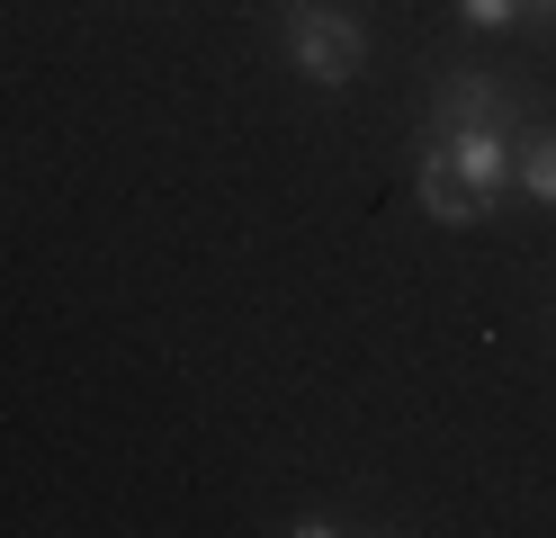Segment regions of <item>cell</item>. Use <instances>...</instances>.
Wrapping results in <instances>:
<instances>
[{
    "instance_id": "obj_8",
    "label": "cell",
    "mask_w": 556,
    "mask_h": 538,
    "mask_svg": "<svg viewBox=\"0 0 556 538\" xmlns=\"http://www.w3.org/2000/svg\"><path fill=\"white\" fill-rule=\"evenodd\" d=\"M530 18H556V0H530Z\"/></svg>"
},
{
    "instance_id": "obj_1",
    "label": "cell",
    "mask_w": 556,
    "mask_h": 538,
    "mask_svg": "<svg viewBox=\"0 0 556 538\" xmlns=\"http://www.w3.org/2000/svg\"><path fill=\"white\" fill-rule=\"evenodd\" d=\"M278 46H288L305 90H351L377 54V36L359 18V0H278Z\"/></svg>"
},
{
    "instance_id": "obj_5",
    "label": "cell",
    "mask_w": 556,
    "mask_h": 538,
    "mask_svg": "<svg viewBox=\"0 0 556 538\" xmlns=\"http://www.w3.org/2000/svg\"><path fill=\"white\" fill-rule=\"evenodd\" d=\"M511 189L539 215H556V126H520L511 135Z\"/></svg>"
},
{
    "instance_id": "obj_7",
    "label": "cell",
    "mask_w": 556,
    "mask_h": 538,
    "mask_svg": "<svg viewBox=\"0 0 556 538\" xmlns=\"http://www.w3.org/2000/svg\"><path fill=\"white\" fill-rule=\"evenodd\" d=\"M332 529H351V521H341V512H324V502H315V512H296V521H288V538H332Z\"/></svg>"
},
{
    "instance_id": "obj_4",
    "label": "cell",
    "mask_w": 556,
    "mask_h": 538,
    "mask_svg": "<svg viewBox=\"0 0 556 538\" xmlns=\"http://www.w3.org/2000/svg\"><path fill=\"white\" fill-rule=\"evenodd\" d=\"M413 198H422L431 225H484V207L467 198V179L448 171V153H440V135H431V126H422V143H413Z\"/></svg>"
},
{
    "instance_id": "obj_2",
    "label": "cell",
    "mask_w": 556,
    "mask_h": 538,
    "mask_svg": "<svg viewBox=\"0 0 556 538\" xmlns=\"http://www.w3.org/2000/svg\"><path fill=\"white\" fill-rule=\"evenodd\" d=\"M431 135H440L448 171L467 179V198L494 215V207L511 198V126H431Z\"/></svg>"
},
{
    "instance_id": "obj_3",
    "label": "cell",
    "mask_w": 556,
    "mask_h": 538,
    "mask_svg": "<svg viewBox=\"0 0 556 538\" xmlns=\"http://www.w3.org/2000/svg\"><path fill=\"white\" fill-rule=\"evenodd\" d=\"M431 126H511L520 135V90L494 82V72H448L431 99Z\"/></svg>"
},
{
    "instance_id": "obj_6",
    "label": "cell",
    "mask_w": 556,
    "mask_h": 538,
    "mask_svg": "<svg viewBox=\"0 0 556 538\" xmlns=\"http://www.w3.org/2000/svg\"><path fill=\"white\" fill-rule=\"evenodd\" d=\"M458 18H467V27H484V36H503V27L530 18V0H458Z\"/></svg>"
}]
</instances>
